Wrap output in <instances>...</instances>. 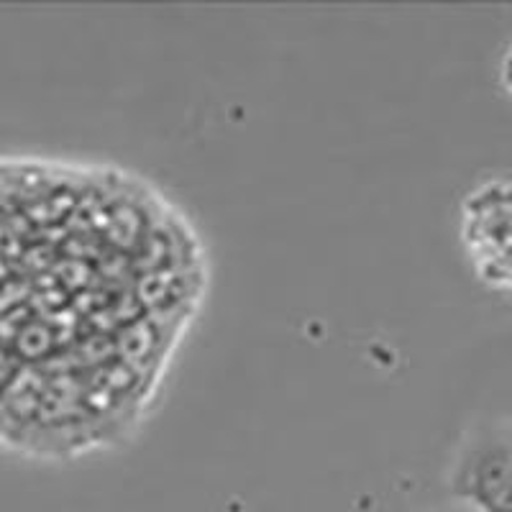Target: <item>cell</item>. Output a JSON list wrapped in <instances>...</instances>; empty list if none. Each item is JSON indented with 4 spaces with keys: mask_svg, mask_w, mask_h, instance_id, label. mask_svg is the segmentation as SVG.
Segmentation results:
<instances>
[{
    "mask_svg": "<svg viewBox=\"0 0 512 512\" xmlns=\"http://www.w3.org/2000/svg\"><path fill=\"white\" fill-rule=\"evenodd\" d=\"M502 82H505V88L512 90V49L505 54V62H502Z\"/></svg>",
    "mask_w": 512,
    "mask_h": 512,
    "instance_id": "3",
    "label": "cell"
},
{
    "mask_svg": "<svg viewBox=\"0 0 512 512\" xmlns=\"http://www.w3.org/2000/svg\"><path fill=\"white\" fill-rule=\"evenodd\" d=\"M454 487L482 512H512V436L489 438L469 451Z\"/></svg>",
    "mask_w": 512,
    "mask_h": 512,
    "instance_id": "2",
    "label": "cell"
},
{
    "mask_svg": "<svg viewBox=\"0 0 512 512\" xmlns=\"http://www.w3.org/2000/svg\"><path fill=\"white\" fill-rule=\"evenodd\" d=\"M461 241L479 280L512 292V182L489 180L461 203Z\"/></svg>",
    "mask_w": 512,
    "mask_h": 512,
    "instance_id": "1",
    "label": "cell"
}]
</instances>
